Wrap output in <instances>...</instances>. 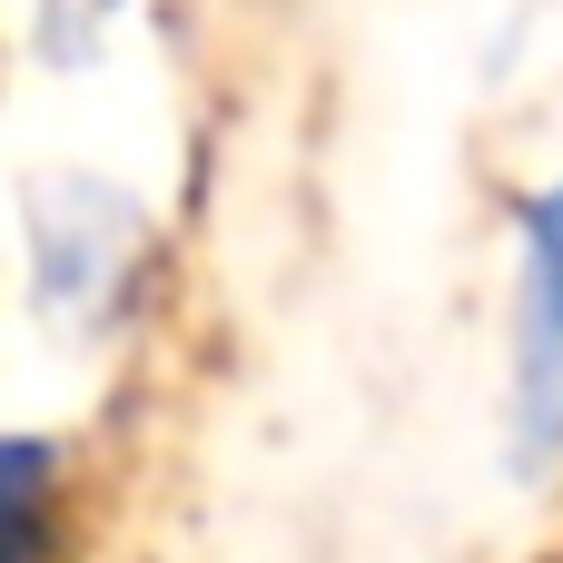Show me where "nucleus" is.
<instances>
[{
    "mask_svg": "<svg viewBox=\"0 0 563 563\" xmlns=\"http://www.w3.org/2000/svg\"><path fill=\"white\" fill-rule=\"evenodd\" d=\"M59 455L49 435H0V563H40V495Z\"/></svg>",
    "mask_w": 563,
    "mask_h": 563,
    "instance_id": "3",
    "label": "nucleus"
},
{
    "mask_svg": "<svg viewBox=\"0 0 563 563\" xmlns=\"http://www.w3.org/2000/svg\"><path fill=\"white\" fill-rule=\"evenodd\" d=\"M119 257H129V208L109 188H49L40 198V297L49 307H99Z\"/></svg>",
    "mask_w": 563,
    "mask_h": 563,
    "instance_id": "2",
    "label": "nucleus"
},
{
    "mask_svg": "<svg viewBox=\"0 0 563 563\" xmlns=\"http://www.w3.org/2000/svg\"><path fill=\"white\" fill-rule=\"evenodd\" d=\"M515 426H525V465L563 455V178L525 218V307H515Z\"/></svg>",
    "mask_w": 563,
    "mask_h": 563,
    "instance_id": "1",
    "label": "nucleus"
},
{
    "mask_svg": "<svg viewBox=\"0 0 563 563\" xmlns=\"http://www.w3.org/2000/svg\"><path fill=\"white\" fill-rule=\"evenodd\" d=\"M109 10H119V0H49V59H79Z\"/></svg>",
    "mask_w": 563,
    "mask_h": 563,
    "instance_id": "4",
    "label": "nucleus"
}]
</instances>
